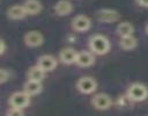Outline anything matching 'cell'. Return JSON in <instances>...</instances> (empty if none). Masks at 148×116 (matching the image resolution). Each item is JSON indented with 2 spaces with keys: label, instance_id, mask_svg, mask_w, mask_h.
<instances>
[{
  "label": "cell",
  "instance_id": "cell-21",
  "mask_svg": "<svg viewBox=\"0 0 148 116\" xmlns=\"http://www.w3.org/2000/svg\"><path fill=\"white\" fill-rule=\"evenodd\" d=\"M136 2L142 7H148V0H136Z\"/></svg>",
  "mask_w": 148,
  "mask_h": 116
},
{
  "label": "cell",
  "instance_id": "cell-15",
  "mask_svg": "<svg viewBox=\"0 0 148 116\" xmlns=\"http://www.w3.org/2000/svg\"><path fill=\"white\" fill-rule=\"evenodd\" d=\"M23 6L28 15H36L42 10V3L38 0H27Z\"/></svg>",
  "mask_w": 148,
  "mask_h": 116
},
{
  "label": "cell",
  "instance_id": "cell-8",
  "mask_svg": "<svg viewBox=\"0 0 148 116\" xmlns=\"http://www.w3.org/2000/svg\"><path fill=\"white\" fill-rule=\"evenodd\" d=\"M91 26V22L86 15H77L72 21V27L76 31H87Z\"/></svg>",
  "mask_w": 148,
  "mask_h": 116
},
{
  "label": "cell",
  "instance_id": "cell-1",
  "mask_svg": "<svg viewBox=\"0 0 148 116\" xmlns=\"http://www.w3.org/2000/svg\"><path fill=\"white\" fill-rule=\"evenodd\" d=\"M89 48L96 55H105L110 50V42L103 35H95L89 41Z\"/></svg>",
  "mask_w": 148,
  "mask_h": 116
},
{
  "label": "cell",
  "instance_id": "cell-4",
  "mask_svg": "<svg viewBox=\"0 0 148 116\" xmlns=\"http://www.w3.org/2000/svg\"><path fill=\"white\" fill-rule=\"evenodd\" d=\"M96 87H97V84H96L95 79H92L90 77H82L76 82V88L83 94L92 93L96 89Z\"/></svg>",
  "mask_w": 148,
  "mask_h": 116
},
{
  "label": "cell",
  "instance_id": "cell-14",
  "mask_svg": "<svg viewBox=\"0 0 148 116\" xmlns=\"http://www.w3.org/2000/svg\"><path fill=\"white\" fill-rule=\"evenodd\" d=\"M23 90H25L29 95H36L42 90V81L28 79V81L24 84Z\"/></svg>",
  "mask_w": 148,
  "mask_h": 116
},
{
  "label": "cell",
  "instance_id": "cell-22",
  "mask_svg": "<svg viewBox=\"0 0 148 116\" xmlns=\"http://www.w3.org/2000/svg\"><path fill=\"white\" fill-rule=\"evenodd\" d=\"M0 44H1V51H0V53H1V55H3V53H5V51H6V44H5V41H3V39H1V41H0Z\"/></svg>",
  "mask_w": 148,
  "mask_h": 116
},
{
  "label": "cell",
  "instance_id": "cell-10",
  "mask_svg": "<svg viewBox=\"0 0 148 116\" xmlns=\"http://www.w3.org/2000/svg\"><path fill=\"white\" fill-rule=\"evenodd\" d=\"M76 51L72 48H66V49H62L59 53V59L61 60V63L66 64V65H71L73 63H75L76 60Z\"/></svg>",
  "mask_w": 148,
  "mask_h": 116
},
{
  "label": "cell",
  "instance_id": "cell-13",
  "mask_svg": "<svg viewBox=\"0 0 148 116\" xmlns=\"http://www.w3.org/2000/svg\"><path fill=\"white\" fill-rule=\"evenodd\" d=\"M53 9L56 14H58L59 16H65V15H68L73 10V6L68 0H59L54 5Z\"/></svg>",
  "mask_w": 148,
  "mask_h": 116
},
{
  "label": "cell",
  "instance_id": "cell-11",
  "mask_svg": "<svg viewBox=\"0 0 148 116\" xmlns=\"http://www.w3.org/2000/svg\"><path fill=\"white\" fill-rule=\"evenodd\" d=\"M25 15H28V14H27L23 5H14L7 9V16L12 20H21Z\"/></svg>",
  "mask_w": 148,
  "mask_h": 116
},
{
  "label": "cell",
  "instance_id": "cell-20",
  "mask_svg": "<svg viewBox=\"0 0 148 116\" xmlns=\"http://www.w3.org/2000/svg\"><path fill=\"white\" fill-rule=\"evenodd\" d=\"M8 79H9V72L6 68H1L0 70V82L5 84Z\"/></svg>",
  "mask_w": 148,
  "mask_h": 116
},
{
  "label": "cell",
  "instance_id": "cell-2",
  "mask_svg": "<svg viewBox=\"0 0 148 116\" xmlns=\"http://www.w3.org/2000/svg\"><path fill=\"white\" fill-rule=\"evenodd\" d=\"M148 96V89L142 84H133L127 89V99L134 102L143 101Z\"/></svg>",
  "mask_w": 148,
  "mask_h": 116
},
{
  "label": "cell",
  "instance_id": "cell-12",
  "mask_svg": "<svg viewBox=\"0 0 148 116\" xmlns=\"http://www.w3.org/2000/svg\"><path fill=\"white\" fill-rule=\"evenodd\" d=\"M94 63H95V58H94V56H92V53H91V52L82 51V52L77 53V56H76L75 64H77L79 66L88 67V66L92 65Z\"/></svg>",
  "mask_w": 148,
  "mask_h": 116
},
{
  "label": "cell",
  "instance_id": "cell-5",
  "mask_svg": "<svg viewBox=\"0 0 148 116\" xmlns=\"http://www.w3.org/2000/svg\"><path fill=\"white\" fill-rule=\"evenodd\" d=\"M43 41H44L43 35L37 30H31L24 35V43L30 48H36L42 45Z\"/></svg>",
  "mask_w": 148,
  "mask_h": 116
},
{
  "label": "cell",
  "instance_id": "cell-19",
  "mask_svg": "<svg viewBox=\"0 0 148 116\" xmlns=\"http://www.w3.org/2000/svg\"><path fill=\"white\" fill-rule=\"evenodd\" d=\"M7 115H8V116H21V115H23V111H22V109H20V108L10 107V108L7 110Z\"/></svg>",
  "mask_w": 148,
  "mask_h": 116
},
{
  "label": "cell",
  "instance_id": "cell-17",
  "mask_svg": "<svg viewBox=\"0 0 148 116\" xmlns=\"http://www.w3.org/2000/svg\"><path fill=\"white\" fill-rule=\"evenodd\" d=\"M133 31H134V28L130 22H121L117 26V34L120 37L133 35Z\"/></svg>",
  "mask_w": 148,
  "mask_h": 116
},
{
  "label": "cell",
  "instance_id": "cell-3",
  "mask_svg": "<svg viewBox=\"0 0 148 116\" xmlns=\"http://www.w3.org/2000/svg\"><path fill=\"white\" fill-rule=\"evenodd\" d=\"M8 103H9L10 107L24 109V108L28 107L29 103H30V95H29L25 90L15 92L14 94L10 95V97H9V100H8Z\"/></svg>",
  "mask_w": 148,
  "mask_h": 116
},
{
  "label": "cell",
  "instance_id": "cell-6",
  "mask_svg": "<svg viewBox=\"0 0 148 116\" xmlns=\"http://www.w3.org/2000/svg\"><path fill=\"white\" fill-rule=\"evenodd\" d=\"M96 16L98 19V21L101 22H114L119 19V13L114 9H109V8H104V9H99L96 13Z\"/></svg>",
  "mask_w": 148,
  "mask_h": 116
},
{
  "label": "cell",
  "instance_id": "cell-18",
  "mask_svg": "<svg viewBox=\"0 0 148 116\" xmlns=\"http://www.w3.org/2000/svg\"><path fill=\"white\" fill-rule=\"evenodd\" d=\"M120 46L124 50H132L136 46V39L135 37H133V35H128V36H123L120 39Z\"/></svg>",
  "mask_w": 148,
  "mask_h": 116
},
{
  "label": "cell",
  "instance_id": "cell-9",
  "mask_svg": "<svg viewBox=\"0 0 148 116\" xmlns=\"http://www.w3.org/2000/svg\"><path fill=\"white\" fill-rule=\"evenodd\" d=\"M37 65L39 67H42L45 72H50V71L54 70V67L57 66V60L54 59V57H52L50 55H44L38 58Z\"/></svg>",
  "mask_w": 148,
  "mask_h": 116
},
{
  "label": "cell",
  "instance_id": "cell-23",
  "mask_svg": "<svg viewBox=\"0 0 148 116\" xmlns=\"http://www.w3.org/2000/svg\"><path fill=\"white\" fill-rule=\"evenodd\" d=\"M146 32H147V35H148V23H147V26H146Z\"/></svg>",
  "mask_w": 148,
  "mask_h": 116
},
{
  "label": "cell",
  "instance_id": "cell-16",
  "mask_svg": "<svg viewBox=\"0 0 148 116\" xmlns=\"http://www.w3.org/2000/svg\"><path fill=\"white\" fill-rule=\"evenodd\" d=\"M45 71L39 67L38 65H35L32 67H30L29 72H28V78L29 79H32V80H37V81H42L44 79V75H45Z\"/></svg>",
  "mask_w": 148,
  "mask_h": 116
},
{
  "label": "cell",
  "instance_id": "cell-7",
  "mask_svg": "<svg viewBox=\"0 0 148 116\" xmlns=\"http://www.w3.org/2000/svg\"><path fill=\"white\" fill-rule=\"evenodd\" d=\"M91 103L92 106L98 109V110H105L110 107L111 104V99L109 95L104 94V93H99V94H96L92 100H91Z\"/></svg>",
  "mask_w": 148,
  "mask_h": 116
}]
</instances>
